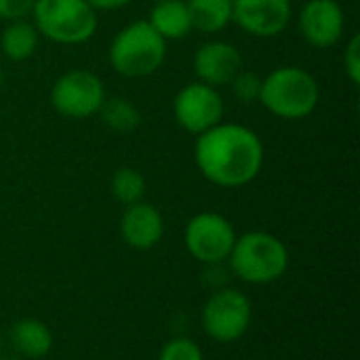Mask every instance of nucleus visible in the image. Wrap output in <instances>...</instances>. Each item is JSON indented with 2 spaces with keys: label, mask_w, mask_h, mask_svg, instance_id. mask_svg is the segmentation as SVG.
<instances>
[{
  "label": "nucleus",
  "mask_w": 360,
  "mask_h": 360,
  "mask_svg": "<svg viewBox=\"0 0 360 360\" xmlns=\"http://www.w3.org/2000/svg\"><path fill=\"white\" fill-rule=\"evenodd\" d=\"M194 160L211 184L219 188H243L264 167V143L249 127L219 122L196 135Z\"/></svg>",
  "instance_id": "f257e3e1"
},
{
  "label": "nucleus",
  "mask_w": 360,
  "mask_h": 360,
  "mask_svg": "<svg viewBox=\"0 0 360 360\" xmlns=\"http://www.w3.org/2000/svg\"><path fill=\"white\" fill-rule=\"evenodd\" d=\"M321 99L316 78L297 65H283L262 78V105L283 120H302L310 116Z\"/></svg>",
  "instance_id": "f03ea898"
},
{
  "label": "nucleus",
  "mask_w": 360,
  "mask_h": 360,
  "mask_svg": "<svg viewBox=\"0 0 360 360\" xmlns=\"http://www.w3.org/2000/svg\"><path fill=\"white\" fill-rule=\"evenodd\" d=\"M232 272L249 285H270L289 268V251L281 238L270 232H247L236 236L228 255Z\"/></svg>",
  "instance_id": "7ed1b4c3"
},
{
  "label": "nucleus",
  "mask_w": 360,
  "mask_h": 360,
  "mask_svg": "<svg viewBox=\"0 0 360 360\" xmlns=\"http://www.w3.org/2000/svg\"><path fill=\"white\" fill-rule=\"evenodd\" d=\"M167 57V40L148 23L133 21L122 27L110 44L112 68L127 78L154 74Z\"/></svg>",
  "instance_id": "20e7f679"
},
{
  "label": "nucleus",
  "mask_w": 360,
  "mask_h": 360,
  "mask_svg": "<svg viewBox=\"0 0 360 360\" xmlns=\"http://www.w3.org/2000/svg\"><path fill=\"white\" fill-rule=\"evenodd\" d=\"M32 17L38 34L57 44H82L97 30V11L86 0H36Z\"/></svg>",
  "instance_id": "39448f33"
},
{
  "label": "nucleus",
  "mask_w": 360,
  "mask_h": 360,
  "mask_svg": "<svg viewBox=\"0 0 360 360\" xmlns=\"http://www.w3.org/2000/svg\"><path fill=\"white\" fill-rule=\"evenodd\" d=\"M253 319V308L249 297L238 289H219L202 306L200 323L205 333L221 344L240 340Z\"/></svg>",
  "instance_id": "423d86ee"
},
{
  "label": "nucleus",
  "mask_w": 360,
  "mask_h": 360,
  "mask_svg": "<svg viewBox=\"0 0 360 360\" xmlns=\"http://www.w3.org/2000/svg\"><path fill=\"white\" fill-rule=\"evenodd\" d=\"M105 99L103 82L89 70H72L59 76L51 89V105L65 118L82 120L99 112Z\"/></svg>",
  "instance_id": "0eeeda50"
},
{
  "label": "nucleus",
  "mask_w": 360,
  "mask_h": 360,
  "mask_svg": "<svg viewBox=\"0 0 360 360\" xmlns=\"http://www.w3.org/2000/svg\"><path fill=\"white\" fill-rule=\"evenodd\" d=\"M184 243L188 253L202 264H221L228 259L236 232L234 226L219 213L202 211L194 215L184 232Z\"/></svg>",
  "instance_id": "6e6552de"
},
{
  "label": "nucleus",
  "mask_w": 360,
  "mask_h": 360,
  "mask_svg": "<svg viewBox=\"0 0 360 360\" xmlns=\"http://www.w3.org/2000/svg\"><path fill=\"white\" fill-rule=\"evenodd\" d=\"M226 112L224 99L215 86L205 82L186 84L173 99V114L179 127L192 135H200L221 122Z\"/></svg>",
  "instance_id": "1a4fd4ad"
},
{
  "label": "nucleus",
  "mask_w": 360,
  "mask_h": 360,
  "mask_svg": "<svg viewBox=\"0 0 360 360\" xmlns=\"http://www.w3.org/2000/svg\"><path fill=\"white\" fill-rule=\"evenodd\" d=\"M291 15V0H232V21L257 38L283 34Z\"/></svg>",
  "instance_id": "9d476101"
},
{
  "label": "nucleus",
  "mask_w": 360,
  "mask_h": 360,
  "mask_svg": "<svg viewBox=\"0 0 360 360\" xmlns=\"http://www.w3.org/2000/svg\"><path fill=\"white\" fill-rule=\"evenodd\" d=\"M346 15L338 0H308L300 11V32L316 49H329L342 40Z\"/></svg>",
  "instance_id": "9b49d317"
},
{
  "label": "nucleus",
  "mask_w": 360,
  "mask_h": 360,
  "mask_svg": "<svg viewBox=\"0 0 360 360\" xmlns=\"http://www.w3.org/2000/svg\"><path fill=\"white\" fill-rule=\"evenodd\" d=\"M194 70L200 82L217 89L221 84H230L232 78L243 70V57L234 44L211 40L198 46L194 55Z\"/></svg>",
  "instance_id": "f8f14e48"
},
{
  "label": "nucleus",
  "mask_w": 360,
  "mask_h": 360,
  "mask_svg": "<svg viewBox=\"0 0 360 360\" xmlns=\"http://www.w3.org/2000/svg\"><path fill=\"white\" fill-rule=\"evenodd\" d=\"M120 234L131 249L150 251L165 236L162 213L154 205L143 202V200L129 205L120 219Z\"/></svg>",
  "instance_id": "ddd939ff"
},
{
  "label": "nucleus",
  "mask_w": 360,
  "mask_h": 360,
  "mask_svg": "<svg viewBox=\"0 0 360 360\" xmlns=\"http://www.w3.org/2000/svg\"><path fill=\"white\" fill-rule=\"evenodd\" d=\"M8 340L21 359H42L53 348V333L38 319L17 321L8 331Z\"/></svg>",
  "instance_id": "4468645a"
},
{
  "label": "nucleus",
  "mask_w": 360,
  "mask_h": 360,
  "mask_svg": "<svg viewBox=\"0 0 360 360\" xmlns=\"http://www.w3.org/2000/svg\"><path fill=\"white\" fill-rule=\"evenodd\" d=\"M148 23L165 38V40H181L190 34L192 21L188 2L184 0H165L156 2L150 11Z\"/></svg>",
  "instance_id": "2eb2a0df"
},
{
  "label": "nucleus",
  "mask_w": 360,
  "mask_h": 360,
  "mask_svg": "<svg viewBox=\"0 0 360 360\" xmlns=\"http://www.w3.org/2000/svg\"><path fill=\"white\" fill-rule=\"evenodd\" d=\"M38 40H40V34L32 21L15 19V21H8V25L2 30L0 49L11 61H25L36 53Z\"/></svg>",
  "instance_id": "dca6fc26"
},
{
  "label": "nucleus",
  "mask_w": 360,
  "mask_h": 360,
  "mask_svg": "<svg viewBox=\"0 0 360 360\" xmlns=\"http://www.w3.org/2000/svg\"><path fill=\"white\" fill-rule=\"evenodd\" d=\"M192 30L202 34L221 32L232 21V0H188Z\"/></svg>",
  "instance_id": "f3484780"
},
{
  "label": "nucleus",
  "mask_w": 360,
  "mask_h": 360,
  "mask_svg": "<svg viewBox=\"0 0 360 360\" xmlns=\"http://www.w3.org/2000/svg\"><path fill=\"white\" fill-rule=\"evenodd\" d=\"M105 127H110L116 133H133L141 124V112L137 105L122 97H110L103 99L99 112Z\"/></svg>",
  "instance_id": "a211bd4d"
},
{
  "label": "nucleus",
  "mask_w": 360,
  "mask_h": 360,
  "mask_svg": "<svg viewBox=\"0 0 360 360\" xmlns=\"http://www.w3.org/2000/svg\"><path fill=\"white\" fill-rule=\"evenodd\" d=\"M112 194L124 207L143 200V194H146L143 175L135 169H129V167L118 169L112 177Z\"/></svg>",
  "instance_id": "6ab92c4d"
},
{
  "label": "nucleus",
  "mask_w": 360,
  "mask_h": 360,
  "mask_svg": "<svg viewBox=\"0 0 360 360\" xmlns=\"http://www.w3.org/2000/svg\"><path fill=\"white\" fill-rule=\"evenodd\" d=\"M158 360H205L202 359V350L198 348L196 342H192L190 338H173L169 340L160 354Z\"/></svg>",
  "instance_id": "aec40b11"
},
{
  "label": "nucleus",
  "mask_w": 360,
  "mask_h": 360,
  "mask_svg": "<svg viewBox=\"0 0 360 360\" xmlns=\"http://www.w3.org/2000/svg\"><path fill=\"white\" fill-rule=\"evenodd\" d=\"M232 91L234 97L243 103H253L259 101V91H262V78L255 72H245L240 70L234 78H232Z\"/></svg>",
  "instance_id": "412c9836"
},
{
  "label": "nucleus",
  "mask_w": 360,
  "mask_h": 360,
  "mask_svg": "<svg viewBox=\"0 0 360 360\" xmlns=\"http://www.w3.org/2000/svg\"><path fill=\"white\" fill-rule=\"evenodd\" d=\"M344 70H346V76L348 80L359 86L360 84V36L354 34L350 38V42L346 44V51H344Z\"/></svg>",
  "instance_id": "4be33fe9"
},
{
  "label": "nucleus",
  "mask_w": 360,
  "mask_h": 360,
  "mask_svg": "<svg viewBox=\"0 0 360 360\" xmlns=\"http://www.w3.org/2000/svg\"><path fill=\"white\" fill-rule=\"evenodd\" d=\"M34 0H0V19L15 21L32 15Z\"/></svg>",
  "instance_id": "5701e85b"
},
{
  "label": "nucleus",
  "mask_w": 360,
  "mask_h": 360,
  "mask_svg": "<svg viewBox=\"0 0 360 360\" xmlns=\"http://www.w3.org/2000/svg\"><path fill=\"white\" fill-rule=\"evenodd\" d=\"M95 11H116L122 8L127 4H131L133 0H86Z\"/></svg>",
  "instance_id": "b1692460"
},
{
  "label": "nucleus",
  "mask_w": 360,
  "mask_h": 360,
  "mask_svg": "<svg viewBox=\"0 0 360 360\" xmlns=\"http://www.w3.org/2000/svg\"><path fill=\"white\" fill-rule=\"evenodd\" d=\"M0 360H21V356H17V354H13V356H2Z\"/></svg>",
  "instance_id": "393cba45"
},
{
  "label": "nucleus",
  "mask_w": 360,
  "mask_h": 360,
  "mask_svg": "<svg viewBox=\"0 0 360 360\" xmlns=\"http://www.w3.org/2000/svg\"><path fill=\"white\" fill-rule=\"evenodd\" d=\"M0 86H2V68H0Z\"/></svg>",
  "instance_id": "a878e982"
},
{
  "label": "nucleus",
  "mask_w": 360,
  "mask_h": 360,
  "mask_svg": "<svg viewBox=\"0 0 360 360\" xmlns=\"http://www.w3.org/2000/svg\"><path fill=\"white\" fill-rule=\"evenodd\" d=\"M0 346H2V333H0Z\"/></svg>",
  "instance_id": "bb28decb"
},
{
  "label": "nucleus",
  "mask_w": 360,
  "mask_h": 360,
  "mask_svg": "<svg viewBox=\"0 0 360 360\" xmlns=\"http://www.w3.org/2000/svg\"><path fill=\"white\" fill-rule=\"evenodd\" d=\"M154 2H165V0H154Z\"/></svg>",
  "instance_id": "cd10ccee"
},
{
  "label": "nucleus",
  "mask_w": 360,
  "mask_h": 360,
  "mask_svg": "<svg viewBox=\"0 0 360 360\" xmlns=\"http://www.w3.org/2000/svg\"><path fill=\"white\" fill-rule=\"evenodd\" d=\"M34 2H36V0H34Z\"/></svg>",
  "instance_id": "c85d7f7f"
}]
</instances>
